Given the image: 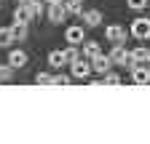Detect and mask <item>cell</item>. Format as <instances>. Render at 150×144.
<instances>
[{
    "mask_svg": "<svg viewBox=\"0 0 150 144\" xmlns=\"http://www.w3.org/2000/svg\"><path fill=\"white\" fill-rule=\"evenodd\" d=\"M131 35H134L137 40H147L150 38V22L147 19H134V24H131Z\"/></svg>",
    "mask_w": 150,
    "mask_h": 144,
    "instance_id": "1",
    "label": "cell"
},
{
    "mask_svg": "<svg viewBox=\"0 0 150 144\" xmlns=\"http://www.w3.org/2000/svg\"><path fill=\"white\" fill-rule=\"evenodd\" d=\"M107 56H110V62H112V64H131V59H129V51H126L121 43H115V48H112V51L107 53Z\"/></svg>",
    "mask_w": 150,
    "mask_h": 144,
    "instance_id": "2",
    "label": "cell"
},
{
    "mask_svg": "<svg viewBox=\"0 0 150 144\" xmlns=\"http://www.w3.org/2000/svg\"><path fill=\"white\" fill-rule=\"evenodd\" d=\"M32 8H30V3H16V11H13V19L19 22V24H27L30 19H32Z\"/></svg>",
    "mask_w": 150,
    "mask_h": 144,
    "instance_id": "3",
    "label": "cell"
},
{
    "mask_svg": "<svg viewBox=\"0 0 150 144\" xmlns=\"http://www.w3.org/2000/svg\"><path fill=\"white\" fill-rule=\"evenodd\" d=\"M110 67H112L110 56H102V53H97V56L91 59V69H94V72H99V75H105V72H110Z\"/></svg>",
    "mask_w": 150,
    "mask_h": 144,
    "instance_id": "4",
    "label": "cell"
},
{
    "mask_svg": "<svg viewBox=\"0 0 150 144\" xmlns=\"http://www.w3.org/2000/svg\"><path fill=\"white\" fill-rule=\"evenodd\" d=\"M105 38H107L110 43H123V40H126V29L118 27V24H112V27L105 29Z\"/></svg>",
    "mask_w": 150,
    "mask_h": 144,
    "instance_id": "5",
    "label": "cell"
},
{
    "mask_svg": "<svg viewBox=\"0 0 150 144\" xmlns=\"http://www.w3.org/2000/svg\"><path fill=\"white\" fill-rule=\"evenodd\" d=\"M64 16H67V8H64V3H51V8H48V19L56 24V22H64Z\"/></svg>",
    "mask_w": 150,
    "mask_h": 144,
    "instance_id": "6",
    "label": "cell"
},
{
    "mask_svg": "<svg viewBox=\"0 0 150 144\" xmlns=\"http://www.w3.org/2000/svg\"><path fill=\"white\" fill-rule=\"evenodd\" d=\"M88 72H91V64H88L86 59L78 56V59L72 62V75H75V78H88Z\"/></svg>",
    "mask_w": 150,
    "mask_h": 144,
    "instance_id": "7",
    "label": "cell"
},
{
    "mask_svg": "<svg viewBox=\"0 0 150 144\" xmlns=\"http://www.w3.org/2000/svg\"><path fill=\"white\" fill-rule=\"evenodd\" d=\"M131 78L137 85H147L150 83V67H134L131 69Z\"/></svg>",
    "mask_w": 150,
    "mask_h": 144,
    "instance_id": "8",
    "label": "cell"
},
{
    "mask_svg": "<svg viewBox=\"0 0 150 144\" xmlns=\"http://www.w3.org/2000/svg\"><path fill=\"white\" fill-rule=\"evenodd\" d=\"M64 38H67V43H70V45H78V43H83V27H67Z\"/></svg>",
    "mask_w": 150,
    "mask_h": 144,
    "instance_id": "9",
    "label": "cell"
},
{
    "mask_svg": "<svg viewBox=\"0 0 150 144\" xmlns=\"http://www.w3.org/2000/svg\"><path fill=\"white\" fill-rule=\"evenodd\" d=\"M83 22H86V27H97V24L102 22V11H97V8L86 11V13H83Z\"/></svg>",
    "mask_w": 150,
    "mask_h": 144,
    "instance_id": "10",
    "label": "cell"
},
{
    "mask_svg": "<svg viewBox=\"0 0 150 144\" xmlns=\"http://www.w3.org/2000/svg\"><path fill=\"white\" fill-rule=\"evenodd\" d=\"M147 53H150V51L139 45V48H134V51L129 53V59H131V64H145V62H147Z\"/></svg>",
    "mask_w": 150,
    "mask_h": 144,
    "instance_id": "11",
    "label": "cell"
},
{
    "mask_svg": "<svg viewBox=\"0 0 150 144\" xmlns=\"http://www.w3.org/2000/svg\"><path fill=\"white\" fill-rule=\"evenodd\" d=\"M8 64H11V67H24V64H27V53H24V51H11Z\"/></svg>",
    "mask_w": 150,
    "mask_h": 144,
    "instance_id": "12",
    "label": "cell"
},
{
    "mask_svg": "<svg viewBox=\"0 0 150 144\" xmlns=\"http://www.w3.org/2000/svg\"><path fill=\"white\" fill-rule=\"evenodd\" d=\"M83 53H86L88 59H94L97 53H102V48H99V43H97V40H86V43H83Z\"/></svg>",
    "mask_w": 150,
    "mask_h": 144,
    "instance_id": "13",
    "label": "cell"
},
{
    "mask_svg": "<svg viewBox=\"0 0 150 144\" xmlns=\"http://www.w3.org/2000/svg\"><path fill=\"white\" fill-rule=\"evenodd\" d=\"M8 29H11V38H13V40H24V38H27V24H19V22H16V24L8 27Z\"/></svg>",
    "mask_w": 150,
    "mask_h": 144,
    "instance_id": "14",
    "label": "cell"
},
{
    "mask_svg": "<svg viewBox=\"0 0 150 144\" xmlns=\"http://www.w3.org/2000/svg\"><path fill=\"white\" fill-rule=\"evenodd\" d=\"M78 56H81V53H78V45H70V48L62 51V62H64V64H72Z\"/></svg>",
    "mask_w": 150,
    "mask_h": 144,
    "instance_id": "15",
    "label": "cell"
},
{
    "mask_svg": "<svg viewBox=\"0 0 150 144\" xmlns=\"http://www.w3.org/2000/svg\"><path fill=\"white\" fill-rule=\"evenodd\" d=\"M11 43H13L11 29H8V27H0V48H6V45H11Z\"/></svg>",
    "mask_w": 150,
    "mask_h": 144,
    "instance_id": "16",
    "label": "cell"
},
{
    "mask_svg": "<svg viewBox=\"0 0 150 144\" xmlns=\"http://www.w3.org/2000/svg\"><path fill=\"white\" fill-rule=\"evenodd\" d=\"M64 8H67V13H83L81 0H64Z\"/></svg>",
    "mask_w": 150,
    "mask_h": 144,
    "instance_id": "17",
    "label": "cell"
},
{
    "mask_svg": "<svg viewBox=\"0 0 150 144\" xmlns=\"http://www.w3.org/2000/svg\"><path fill=\"white\" fill-rule=\"evenodd\" d=\"M48 64H51V67H62V64H64V62H62V51H51V53H48Z\"/></svg>",
    "mask_w": 150,
    "mask_h": 144,
    "instance_id": "18",
    "label": "cell"
},
{
    "mask_svg": "<svg viewBox=\"0 0 150 144\" xmlns=\"http://www.w3.org/2000/svg\"><path fill=\"white\" fill-rule=\"evenodd\" d=\"M51 78L54 75H48V72H38V75H35V83L38 85H51Z\"/></svg>",
    "mask_w": 150,
    "mask_h": 144,
    "instance_id": "19",
    "label": "cell"
},
{
    "mask_svg": "<svg viewBox=\"0 0 150 144\" xmlns=\"http://www.w3.org/2000/svg\"><path fill=\"white\" fill-rule=\"evenodd\" d=\"M51 85H62V88H67V85H70V78H67V75H54V78H51Z\"/></svg>",
    "mask_w": 150,
    "mask_h": 144,
    "instance_id": "20",
    "label": "cell"
},
{
    "mask_svg": "<svg viewBox=\"0 0 150 144\" xmlns=\"http://www.w3.org/2000/svg\"><path fill=\"white\" fill-rule=\"evenodd\" d=\"M13 75V67L11 64H0V80H11Z\"/></svg>",
    "mask_w": 150,
    "mask_h": 144,
    "instance_id": "21",
    "label": "cell"
},
{
    "mask_svg": "<svg viewBox=\"0 0 150 144\" xmlns=\"http://www.w3.org/2000/svg\"><path fill=\"white\" fill-rule=\"evenodd\" d=\"M105 83H107V85H121V78L112 75V72H105Z\"/></svg>",
    "mask_w": 150,
    "mask_h": 144,
    "instance_id": "22",
    "label": "cell"
},
{
    "mask_svg": "<svg viewBox=\"0 0 150 144\" xmlns=\"http://www.w3.org/2000/svg\"><path fill=\"white\" fill-rule=\"evenodd\" d=\"M145 6H147V0H129V8H134V11H139Z\"/></svg>",
    "mask_w": 150,
    "mask_h": 144,
    "instance_id": "23",
    "label": "cell"
},
{
    "mask_svg": "<svg viewBox=\"0 0 150 144\" xmlns=\"http://www.w3.org/2000/svg\"><path fill=\"white\" fill-rule=\"evenodd\" d=\"M48 3H64V0H48Z\"/></svg>",
    "mask_w": 150,
    "mask_h": 144,
    "instance_id": "24",
    "label": "cell"
},
{
    "mask_svg": "<svg viewBox=\"0 0 150 144\" xmlns=\"http://www.w3.org/2000/svg\"><path fill=\"white\" fill-rule=\"evenodd\" d=\"M16 3H27V0H16Z\"/></svg>",
    "mask_w": 150,
    "mask_h": 144,
    "instance_id": "25",
    "label": "cell"
},
{
    "mask_svg": "<svg viewBox=\"0 0 150 144\" xmlns=\"http://www.w3.org/2000/svg\"><path fill=\"white\" fill-rule=\"evenodd\" d=\"M147 64H150V53H147Z\"/></svg>",
    "mask_w": 150,
    "mask_h": 144,
    "instance_id": "26",
    "label": "cell"
}]
</instances>
